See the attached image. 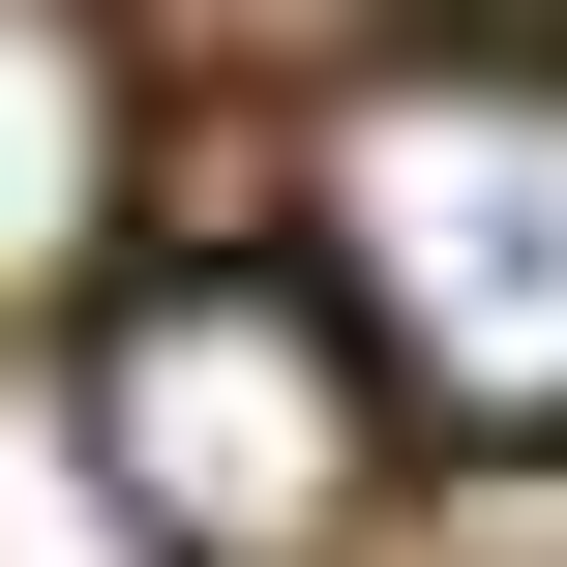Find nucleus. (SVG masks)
<instances>
[{"label":"nucleus","mask_w":567,"mask_h":567,"mask_svg":"<svg viewBox=\"0 0 567 567\" xmlns=\"http://www.w3.org/2000/svg\"><path fill=\"white\" fill-rule=\"evenodd\" d=\"M329 269H359V329H389L419 419L538 449L567 419V60H419V90H359V120H329Z\"/></svg>","instance_id":"obj_1"},{"label":"nucleus","mask_w":567,"mask_h":567,"mask_svg":"<svg viewBox=\"0 0 567 567\" xmlns=\"http://www.w3.org/2000/svg\"><path fill=\"white\" fill-rule=\"evenodd\" d=\"M90 478L179 567H329L359 538V389H329V329H299L269 269H150V299L90 329Z\"/></svg>","instance_id":"obj_2"},{"label":"nucleus","mask_w":567,"mask_h":567,"mask_svg":"<svg viewBox=\"0 0 567 567\" xmlns=\"http://www.w3.org/2000/svg\"><path fill=\"white\" fill-rule=\"evenodd\" d=\"M90 179H120V90H90V0H0V299H60Z\"/></svg>","instance_id":"obj_3"}]
</instances>
